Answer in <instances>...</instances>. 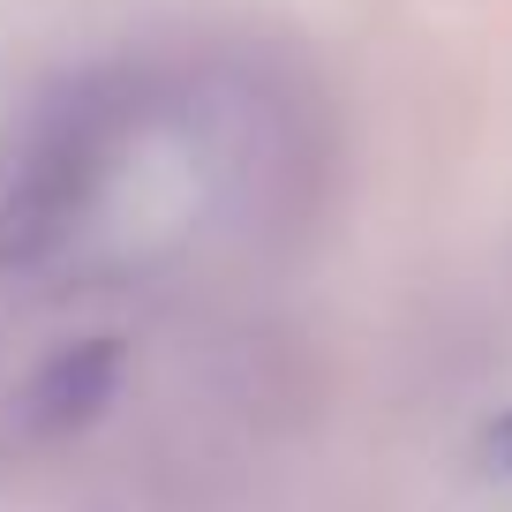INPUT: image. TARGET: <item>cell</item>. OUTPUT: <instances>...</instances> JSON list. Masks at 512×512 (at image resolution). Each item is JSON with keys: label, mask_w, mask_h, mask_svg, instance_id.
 <instances>
[{"label": "cell", "mask_w": 512, "mask_h": 512, "mask_svg": "<svg viewBox=\"0 0 512 512\" xmlns=\"http://www.w3.org/2000/svg\"><path fill=\"white\" fill-rule=\"evenodd\" d=\"M106 159H113V144H106L98 121H68L31 151V166L16 174V189L0 196V264H8V272L46 264V256L91 219Z\"/></svg>", "instance_id": "1"}, {"label": "cell", "mask_w": 512, "mask_h": 512, "mask_svg": "<svg viewBox=\"0 0 512 512\" xmlns=\"http://www.w3.org/2000/svg\"><path fill=\"white\" fill-rule=\"evenodd\" d=\"M106 384H113V339H83V347L53 354L38 369V384L23 392V422L31 430H68L106 400Z\"/></svg>", "instance_id": "2"}, {"label": "cell", "mask_w": 512, "mask_h": 512, "mask_svg": "<svg viewBox=\"0 0 512 512\" xmlns=\"http://www.w3.org/2000/svg\"><path fill=\"white\" fill-rule=\"evenodd\" d=\"M490 460H497V475H512V415L490 430Z\"/></svg>", "instance_id": "3"}]
</instances>
